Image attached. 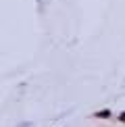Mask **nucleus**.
Wrapping results in <instances>:
<instances>
[{
  "label": "nucleus",
  "instance_id": "nucleus-1",
  "mask_svg": "<svg viewBox=\"0 0 125 127\" xmlns=\"http://www.w3.org/2000/svg\"><path fill=\"white\" fill-rule=\"evenodd\" d=\"M121 121H125V113H123V115H121Z\"/></svg>",
  "mask_w": 125,
  "mask_h": 127
}]
</instances>
